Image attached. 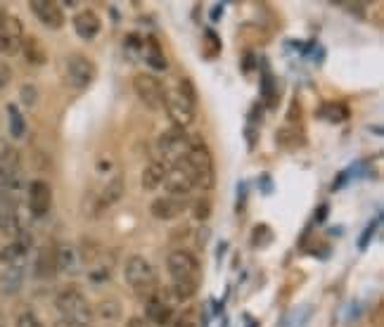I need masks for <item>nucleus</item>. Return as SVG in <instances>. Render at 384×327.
<instances>
[{"label": "nucleus", "mask_w": 384, "mask_h": 327, "mask_svg": "<svg viewBox=\"0 0 384 327\" xmlns=\"http://www.w3.org/2000/svg\"><path fill=\"white\" fill-rule=\"evenodd\" d=\"M164 109L171 117V121L176 124V128L190 126L195 121V112H197V91L192 86L190 79H181L176 83V88L166 91L164 95Z\"/></svg>", "instance_id": "nucleus-1"}, {"label": "nucleus", "mask_w": 384, "mask_h": 327, "mask_svg": "<svg viewBox=\"0 0 384 327\" xmlns=\"http://www.w3.org/2000/svg\"><path fill=\"white\" fill-rule=\"evenodd\" d=\"M183 164L188 166L192 183L202 190H211L216 185V171H214V159L207 143L202 138H190L188 155L183 157Z\"/></svg>", "instance_id": "nucleus-2"}, {"label": "nucleus", "mask_w": 384, "mask_h": 327, "mask_svg": "<svg viewBox=\"0 0 384 327\" xmlns=\"http://www.w3.org/2000/svg\"><path fill=\"white\" fill-rule=\"evenodd\" d=\"M124 280H126V285L136 292V297L145 299V301L150 297H155V294L159 292L157 273H155V268H152V264L145 259V256L136 254V256H131V259L126 261Z\"/></svg>", "instance_id": "nucleus-3"}, {"label": "nucleus", "mask_w": 384, "mask_h": 327, "mask_svg": "<svg viewBox=\"0 0 384 327\" xmlns=\"http://www.w3.org/2000/svg\"><path fill=\"white\" fill-rule=\"evenodd\" d=\"M57 311L62 313V320L74 325H91L93 320V306L88 304L86 294L79 287H64L55 297Z\"/></svg>", "instance_id": "nucleus-4"}, {"label": "nucleus", "mask_w": 384, "mask_h": 327, "mask_svg": "<svg viewBox=\"0 0 384 327\" xmlns=\"http://www.w3.org/2000/svg\"><path fill=\"white\" fill-rule=\"evenodd\" d=\"M95 74H98L95 62L81 53H72L62 60V81L74 91H86L95 81Z\"/></svg>", "instance_id": "nucleus-5"}, {"label": "nucleus", "mask_w": 384, "mask_h": 327, "mask_svg": "<svg viewBox=\"0 0 384 327\" xmlns=\"http://www.w3.org/2000/svg\"><path fill=\"white\" fill-rule=\"evenodd\" d=\"M166 266H169L171 280L174 282H190V285H200V261H197L195 254L185 252V249H178V252H171L169 259H166Z\"/></svg>", "instance_id": "nucleus-6"}, {"label": "nucleus", "mask_w": 384, "mask_h": 327, "mask_svg": "<svg viewBox=\"0 0 384 327\" xmlns=\"http://www.w3.org/2000/svg\"><path fill=\"white\" fill-rule=\"evenodd\" d=\"M133 91H136L138 100L143 102L147 109H164V95H166V88L164 83L152 74H145L140 72L133 76Z\"/></svg>", "instance_id": "nucleus-7"}, {"label": "nucleus", "mask_w": 384, "mask_h": 327, "mask_svg": "<svg viewBox=\"0 0 384 327\" xmlns=\"http://www.w3.org/2000/svg\"><path fill=\"white\" fill-rule=\"evenodd\" d=\"M24 27L19 17L10 12H0V55H17L22 53Z\"/></svg>", "instance_id": "nucleus-8"}, {"label": "nucleus", "mask_w": 384, "mask_h": 327, "mask_svg": "<svg viewBox=\"0 0 384 327\" xmlns=\"http://www.w3.org/2000/svg\"><path fill=\"white\" fill-rule=\"evenodd\" d=\"M159 152H162L164 162L169 164H176L181 162V159L188 155V147H190V138L188 133L183 131V128H171V131H166L159 136Z\"/></svg>", "instance_id": "nucleus-9"}, {"label": "nucleus", "mask_w": 384, "mask_h": 327, "mask_svg": "<svg viewBox=\"0 0 384 327\" xmlns=\"http://www.w3.org/2000/svg\"><path fill=\"white\" fill-rule=\"evenodd\" d=\"M164 188L169 192L171 197H185L188 192L195 188V183H192V176L188 171V166L181 162L176 164H169L166 166V173H164Z\"/></svg>", "instance_id": "nucleus-10"}, {"label": "nucleus", "mask_w": 384, "mask_h": 327, "mask_svg": "<svg viewBox=\"0 0 384 327\" xmlns=\"http://www.w3.org/2000/svg\"><path fill=\"white\" fill-rule=\"evenodd\" d=\"M27 204L34 216H46L53 207V188L46 181H31L27 188Z\"/></svg>", "instance_id": "nucleus-11"}, {"label": "nucleus", "mask_w": 384, "mask_h": 327, "mask_svg": "<svg viewBox=\"0 0 384 327\" xmlns=\"http://www.w3.org/2000/svg\"><path fill=\"white\" fill-rule=\"evenodd\" d=\"M29 8L43 27H48L53 31L64 27V12L60 8V3H55V0H31Z\"/></svg>", "instance_id": "nucleus-12"}, {"label": "nucleus", "mask_w": 384, "mask_h": 327, "mask_svg": "<svg viewBox=\"0 0 384 327\" xmlns=\"http://www.w3.org/2000/svg\"><path fill=\"white\" fill-rule=\"evenodd\" d=\"M145 316H147V323H155L159 327L169 325L171 320H174V306L166 299V292L159 290L155 297L145 301Z\"/></svg>", "instance_id": "nucleus-13"}, {"label": "nucleus", "mask_w": 384, "mask_h": 327, "mask_svg": "<svg viewBox=\"0 0 384 327\" xmlns=\"http://www.w3.org/2000/svg\"><path fill=\"white\" fill-rule=\"evenodd\" d=\"M29 249H31V237L27 233H17V237L8 247L0 249V261H3L5 266H24V259H27Z\"/></svg>", "instance_id": "nucleus-14"}, {"label": "nucleus", "mask_w": 384, "mask_h": 327, "mask_svg": "<svg viewBox=\"0 0 384 327\" xmlns=\"http://www.w3.org/2000/svg\"><path fill=\"white\" fill-rule=\"evenodd\" d=\"M55 264L57 273H67V275H79L81 273V252L74 245H57L55 247Z\"/></svg>", "instance_id": "nucleus-15"}, {"label": "nucleus", "mask_w": 384, "mask_h": 327, "mask_svg": "<svg viewBox=\"0 0 384 327\" xmlns=\"http://www.w3.org/2000/svg\"><path fill=\"white\" fill-rule=\"evenodd\" d=\"M19 169H22L19 152L15 147H3V150H0V188L12 181H17V178H22Z\"/></svg>", "instance_id": "nucleus-16"}, {"label": "nucleus", "mask_w": 384, "mask_h": 327, "mask_svg": "<svg viewBox=\"0 0 384 327\" xmlns=\"http://www.w3.org/2000/svg\"><path fill=\"white\" fill-rule=\"evenodd\" d=\"M72 24H74L76 36L83 38V41H93L102 29V19L98 17V12L95 10H81L79 15L74 17Z\"/></svg>", "instance_id": "nucleus-17"}, {"label": "nucleus", "mask_w": 384, "mask_h": 327, "mask_svg": "<svg viewBox=\"0 0 384 327\" xmlns=\"http://www.w3.org/2000/svg\"><path fill=\"white\" fill-rule=\"evenodd\" d=\"M185 207H188V202H185V197H159V200L152 202V216L159 218V221H171V218L181 216Z\"/></svg>", "instance_id": "nucleus-18"}, {"label": "nucleus", "mask_w": 384, "mask_h": 327, "mask_svg": "<svg viewBox=\"0 0 384 327\" xmlns=\"http://www.w3.org/2000/svg\"><path fill=\"white\" fill-rule=\"evenodd\" d=\"M124 190H126V185H124V176H114L107 181V185L102 188L100 195H95V204H98V211L102 214L105 209H110L112 204H117L121 197H124Z\"/></svg>", "instance_id": "nucleus-19"}, {"label": "nucleus", "mask_w": 384, "mask_h": 327, "mask_svg": "<svg viewBox=\"0 0 384 327\" xmlns=\"http://www.w3.org/2000/svg\"><path fill=\"white\" fill-rule=\"evenodd\" d=\"M143 57H145V62L150 64L155 72H166L169 69V62H166V55H164V50L162 46H159V41L155 36H147L143 38Z\"/></svg>", "instance_id": "nucleus-20"}, {"label": "nucleus", "mask_w": 384, "mask_h": 327, "mask_svg": "<svg viewBox=\"0 0 384 327\" xmlns=\"http://www.w3.org/2000/svg\"><path fill=\"white\" fill-rule=\"evenodd\" d=\"M24 285V266H8L3 273H0V294L5 297H12L22 290Z\"/></svg>", "instance_id": "nucleus-21"}, {"label": "nucleus", "mask_w": 384, "mask_h": 327, "mask_svg": "<svg viewBox=\"0 0 384 327\" xmlns=\"http://www.w3.org/2000/svg\"><path fill=\"white\" fill-rule=\"evenodd\" d=\"M36 278H53L57 273V264H55V247L53 245H46L41 247V252L36 256Z\"/></svg>", "instance_id": "nucleus-22"}, {"label": "nucleus", "mask_w": 384, "mask_h": 327, "mask_svg": "<svg viewBox=\"0 0 384 327\" xmlns=\"http://www.w3.org/2000/svg\"><path fill=\"white\" fill-rule=\"evenodd\" d=\"M275 143L283 147V150H299V147L306 145V136L294 126H285L275 133Z\"/></svg>", "instance_id": "nucleus-23"}, {"label": "nucleus", "mask_w": 384, "mask_h": 327, "mask_svg": "<svg viewBox=\"0 0 384 327\" xmlns=\"http://www.w3.org/2000/svg\"><path fill=\"white\" fill-rule=\"evenodd\" d=\"M318 117L328 121V124H344L349 119V107L344 102H325L318 109Z\"/></svg>", "instance_id": "nucleus-24"}, {"label": "nucleus", "mask_w": 384, "mask_h": 327, "mask_svg": "<svg viewBox=\"0 0 384 327\" xmlns=\"http://www.w3.org/2000/svg\"><path fill=\"white\" fill-rule=\"evenodd\" d=\"M164 173H166V164H162V162H152L150 166H145L143 178H140L143 190H147V192L157 190L159 185L164 183Z\"/></svg>", "instance_id": "nucleus-25"}, {"label": "nucleus", "mask_w": 384, "mask_h": 327, "mask_svg": "<svg viewBox=\"0 0 384 327\" xmlns=\"http://www.w3.org/2000/svg\"><path fill=\"white\" fill-rule=\"evenodd\" d=\"M22 50H24V57H27V62L34 64V67H41V64H46V60H48L46 48H43V43L38 41L36 36L24 38Z\"/></svg>", "instance_id": "nucleus-26"}, {"label": "nucleus", "mask_w": 384, "mask_h": 327, "mask_svg": "<svg viewBox=\"0 0 384 327\" xmlns=\"http://www.w3.org/2000/svg\"><path fill=\"white\" fill-rule=\"evenodd\" d=\"M0 230L3 233H19L17 207L8 200H0Z\"/></svg>", "instance_id": "nucleus-27"}, {"label": "nucleus", "mask_w": 384, "mask_h": 327, "mask_svg": "<svg viewBox=\"0 0 384 327\" xmlns=\"http://www.w3.org/2000/svg\"><path fill=\"white\" fill-rule=\"evenodd\" d=\"M8 117H10L12 138H22L24 131H27V124H24V117H22V112H19L17 105H8Z\"/></svg>", "instance_id": "nucleus-28"}, {"label": "nucleus", "mask_w": 384, "mask_h": 327, "mask_svg": "<svg viewBox=\"0 0 384 327\" xmlns=\"http://www.w3.org/2000/svg\"><path fill=\"white\" fill-rule=\"evenodd\" d=\"M261 93H264V100L268 102V107H275V100H278V93H275V79L271 74V69L264 67V83H261Z\"/></svg>", "instance_id": "nucleus-29"}, {"label": "nucleus", "mask_w": 384, "mask_h": 327, "mask_svg": "<svg viewBox=\"0 0 384 327\" xmlns=\"http://www.w3.org/2000/svg\"><path fill=\"white\" fill-rule=\"evenodd\" d=\"M174 327H200V309H197V306H188V309L176 318Z\"/></svg>", "instance_id": "nucleus-30"}, {"label": "nucleus", "mask_w": 384, "mask_h": 327, "mask_svg": "<svg viewBox=\"0 0 384 327\" xmlns=\"http://www.w3.org/2000/svg\"><path fill=\"white\" fill-rule=\"evenodd\" d=\"M98 316L102 320H117L121 316V304L114 299H107V301H100L98 306Z\"/></svg>", "instance_id": "nucleus-31"}, {"label": "nucleus", "mask_w": 384, "mask_h": 327, "mask_svg": "<svg viewBox=\"0 0 384 327\" xmlns=\"http://www.w3.org/2000/svg\"><path fill=\"white\" fill-rule=\"evenodd\" d=\"M311 316V306H302V309L292 311L290 316L285 318V325L283 327H302L306 320Z\"/></svg>", "instance_id": "nucleus-32"}, {"label": "nucleus", "mask_w": 384, "mask_h": 327, "mask_svg": "<svg viewBox=\"0 0 384 327\" xmlns=\"http://www.w3.org/2000/svg\"><path fill=\"white\" fill-rule=\"evenodd\" d=\"M273 242V235H271V228L268 226H256L254 228V237H252V245L254 247H266Z\"/></svg>", "instance_id": "nucleus-33"}, {"label": "nucleus", "mask_w": 384, "mask_h": 327, "mask_svg": "<svg viewBox=\"0 0 384 327\" xmlns=\"http://www.w3.org/2000/svg\"><path fill=\"white\" fill-rule=\"evenodd\" d=\"M17 327H43V323L38 320V316L31 309H24L17 316Z\"/></svg>", "instance_id": "nucleus-34"}, {"label": "nucleus", "mask_w": 384, "mask_h": 327, "mask_svg": "<svg viewBox=\"0 0 384 327\" xmlns=\"http://www.w3.org/2000/svg\"><path fill=\"white\" fill-rule=\"evenodd\" d=\"M192 216L197 218V221H207L211 216V202L209 200H197L192 204Z\"/></svg>", "instance_id": "nucleus-35"}, {"label": "nucleus", "mask_w": 384, "mask_h": 327, "mask_svg": "<svg viewBox=\"0 0 384 327\" xmlns=\"http://www.w3.org/2000/svg\"><path fill=\"white\" fill-rule=\"evenodd\" d=\"M204 38H207V46H209V50H207V57H216L221 53V38L214 34V31H207V34H204Z\"/></svg>", "instance_id": "nucleus-36"}, {"label": "nucleus", "mask_w": 384, "mask_h": 327, "mask_svg": "<svg viewBox=\"0 0 384 327\" xmlns=\"http://www.w3.org/2000/svg\"><path fill=\"white\" fill-rule=\"evenodd\" d=\"M12 81V69L5 60H0V88H5Z\"/></svg>", "instance_id": "nucleus-37"}, {"label": "nucleus", "mask_w": 384, "mask_h": 327, "mask_svg": "<svg viewBox=\"0 0 384 327\" xmlns=\"http://www.w3.org/2000/svg\"><path fill=\"white\" fill-rule=\"evenodd\" d=\"M377 223H380V221H375L373 226H368V230H366V233H363V240H361V249H366V247H368V242H370V237H373V233H375V226H377Z\"/></svg>", "instance_id": "nucleus-38"}, {"label": "nucleus", "mask_w": 384, "mask_h": 327, "mask_svg": "<svg viewBox=\"0 0 384 327\" xmlns=\"http://www.w3.org/2000/svg\"><path fill=\"white\" fill-rule=\"evenodd\" d=\"M22 98L27 100V105H34V100H36V91H34V88H29V86H24V88H22Z\"/></svg>", "instance_id": "nucleus-39"}, {"label": "nucleus", "mask_w": 384, "mask_h": 327, "mask_svg": "<svg viewBox=\"0 0 384 327\" xmlns=\"http://www.w3.org/2000/svg\"><path fill=\"white\" fill-rule=\"evenodd\" d=\"M126 327H150V323H147L145 318H128V323H126Z\"/></svg>", "instance_id": "nucleus-40"}, {"label": "nucleus", "mask_w": 384, "mask_h": 327, "mask_svg": "<svg viewBox=\"0 0 384 327\" xmlns=\"http://www.w3.org/2000/svg\"><path fill=\"white\" fill-rule=\"evenodd\" d=\"M55 327H91V325H74V323H67V320H57Z\"/></svg>", "instance_id": "nucleus-41"}, {"label": "nucleus", "mask_w": 384, "mask_h": 327, "mask_svg": "<svg viewBox=\"0 0 384 327\" xmlns=\"http://www.w3.org/2000/svg\"><path fill=\"white\" fill-rule=\"evenodd\" d=\"M325 214H328V207L323 204V207L318 209V216H316V218H318V221H325Z\"/></svg>", "instance_id": "nucleus-42"}, {"label": "nucleus", "mask_w": 384, "mask_h": 327, "mask_svg": "<svg viewBox=\"0 0 384 327\" xmlns=\"http://www.w3.org/2000/svg\"><path fill=\"white\" fill-rule=\"evenodd\" d=\"M0 327H8V318H5L3 309H0Z\"/></svg>", "instance_id": "nucleus-43"}]
</instances>
